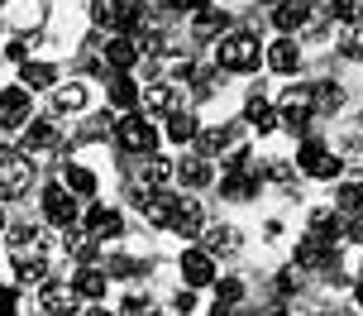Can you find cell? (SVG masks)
I'll use <instances>...</instances> for the list:
<instances>
[{"mask_svg":"<svg viewBox=\"0 0 363 316\" xmlns=\"http://www.w3.org/2000/svg\"><path fill=\"white\" fill-rule=\"evenodd\" d=\"M340 168H345V163H340V158H335V153H325V158H320V163L311 168V178H320V182H330V178H335V173H340Z\"/></svg>","mask_w":363,"mask_h":316,"instance_id":"cell-41","label":"cell"},{"mask_svg":"<svg viewBox=\"0 0 363 316\" xmlns=\"http://www.w3.org/2000/svg\"><path fill=\"white\" fill-rule=\"evenodd\" d=\"M263 58H268V67L272 72H282V77H291L296 67H301V48H296V38H277L272 48H263Z\"/></svg>","mask_w":363,"mask_h":316,"instance_id":"cell-13","label":"cell"},{"mask_svg":"<svg viewBox=\"0 0 363 316\" xmlns=\"http://www.w3.org/2000/svg\"><path fill=\"white\" fill-rule=\"evenodd\" d=\"M15 273H19V283L29 288V283H43V273H48V268H43V259H38V254H15Z\"/></svg>","mask_w":363,"mask_h":316,"instance_id":"cell-36","label":"cell"},{"mask_svg":"<svg viewBox=\"0 0 363 316\" xmlns=\"http://www.w3.org/2000/svg\"><path fill=\"white\" fill-rule=\"evenodd\" d=\"M335 211H340V216H363V187H340V192H335Z\"/></svg>","mask_w":363,"mask_h":316,"instance_id":"cell-35","label":"cell"},{"mask_svg":"<svg viewBox=\"0 0 363 316\" xmlns=\"http://www.w3.org/2000/svg\"><path fill=\"white\" fill-rule=\"evenodd\" d=\"M320 158H325V144H320V139H306V144H301V153H296V163L306 168V173L320 163Z\"/></svg>","mask_w":363,"mask_h":316,"instance_id":"cell-39","label":"cell"},{"mask_svg":"<svg viewBox=\"0 0 363 316\" xmlns=\"http://www.w3.org/2000/svg\"><path fill=\"white\" fill-rule=\"evenodd\" d=\"M268 178H272V182H291V168L282 163V158H272V163H268Z\"/></svg>","mask_w":363,"mask_h":316,"instance_id":"cell-45","label":"cell"},{"mask_svg":"<svg viewBox=\"0 0 363 316\" xmlns=\"http://www.w3.org/2000/svg\"><path fill=\"white\" fill-rule=\"evenodd\" d=\"M0 225H5V216H0Z\"/></svg>","mask_w":363,"mask_h":316,"instance_id":"cell-54","label":"cell"},{"mask_svg":"<svg viewBox=\"0 0 363 316\" xmlns=\"http://www.w3.org/2000/svg\"><path fill=\"white\" fill-rule=\"evenodd\" d=\"M201 153H225V149H239V125H211V130L196 134Z\"/></svg>","mask_w":363,"mask_h":316,"instance_id":"cell-16","label":"cell"},{"mask_svg":"<svg viewBox=\"0 0 363 316\" xmlns=\"http://www.w3.org/2000/svg\"><path fill=\"white\" fill-rule=\"evenodd\" d=\"M43 149H57V125L29 120V125H24V153H43Z\"/></svg>","mask_w":363,"mask_h":316,"instance_id":"cell-21","label":"cell"},{"mask_svg":"<svg viewBox=\"0 0 363 316\" xmlns=\"http://www.w3.org/2000/svg\"><path fill=\"white\" fill-rule=\"evenodd\" d=\"M296 268H335V240L306 235V240L296 244Z\"/></svg>","mask_w":363,"mask_h":316,"instance_id":"cell-10","label":"cell"},{"mask_svg":"<svg viewBox=\"0 0 363 316\" xmlns=\"http://www.w3.org/2000/svg\"><path fill=\"white\" fill-rule=\"evenodd\" d=\"M120 230H125L120 211H110V206H91V211H86V235H96V240H101V235H110V240H115Z\"/></svg>","mask_w":363,"mask_h":316,"instance_id":"cell-17","label":"cell"},{"mask_svg":"<svg viewBox=\"0 0 363 316\" xmlns=\"http://www.w3.org/2000/svg\"><path fill=\"white\" fill-rule=\"evenodd\" d=\"M115 144L125 153H153V144H158V130L148 125L144 115H125L120 125H115Z\"/></svg>","mask_w":363,"mask_h":316,"instance_id":"cell-3","label":"cell"},{"mask_svg":"<svg viewBox=\"0 0 363 316\" xmlns=\"http://www.w3.org/2000/svg\"><path fill=\"white\" fill-rule=\"evenodd\" d=\"M5 58H10V62H29V38H15V43L5 48Z\"/></svg>","mask_w":363,"mask_h":316,"instance_id":"cell-43","label":"cell"},{"mask_svg":"<svg viewBox=\"0 0 363 316\" xmlns=\"http://www.w3.org/2000/svg\"><path fill=\"white\" fill-rule=\"evenodd\" d=\"M220 197H225V202H249V197H258V178L254 173H230V178L220 182Z\"/></svg>","mask_w":363,"mask_h":316,"instance_id":"cell-23","label":"cell"},{"mask_svg":"<svg viewBox=\"0 0 363 316\" xmlns=\"http://www.w3.org/2000/svg\"><path fill=\"white\" fill-rule=\"evenodd\" d=\"M62 187L72 192V197H96V173L82 163H67L62 168Z\"/></svg>","mask_w":363,"mask_h":316,"instance_id":"cell-25","label":"cell"},{"mask_svg":"<svg viewBox=\"0 0 363 316\" xmlns=\"http://www.w3.org/2000/svg\"><path fill=\"white\" fill-rule=\"evenodd\" d=\"M311 92H315V106H320V111H335V106L345 101V92H340V87H330V82H320V87H311Z\"/></svg>","mask_w":363,"mask_h":316,"instance_id":"cell-38","label":"cell"},{"mask_svg":"<svg viewBox=\"0 0 363 316\" xmlns=\"http://www.w3.org/2000/svg\"><path fill=\"white\" fill-rule=\"evenodd\" d=\"M38 298H43V312H48V316H72L77 302H82L72 283H43V293H38Z\"/></svg>","mask_w":363,"mask_h":316,"instance_id":"cell-11","label":"cell"},{"mask_svg":"<svg viewBox=\"0 0 363 316\" xmlns=\"http://www.w3.org/2000/svg\"><path fill=\"white\" fill-rule=\"evenodd\" d=\"M139 58H144V53H139V43H134V38H110V43H106V62H110L120 77H125L129 67L139 62Z\"/></svg>","mask_w":363,"mask_h":316,"instance_id":"cell-18","label":"cell"},{"mask_svg":"<svg viewBox=\"0 0 363 316\" xmlns=\"http://www.w3.org/2000/svg\"><path fill=\"white\" fill-rule=\"evenodd\" d=\"M129 5L125 0H91V24L96 29H125Z\"/></svg>","mask_w":363,"mask_h":316,"instance_id":"cell-15","label":"cell"},{"mask_svg":"<svg viewBox=\"0 0 363 316\" xmlns=\"http://www.w3.org/2000/svg\"><path fill=\"white\" fill-rule=\"evenodd\" d=\"M277 288H282V293H296V288H301V278H296V268H287V273H282V283H277Z\"/></svg>","mask_w":363,"mask_h":316,"instance_id":"cell-47","label":"cell"},{"mask_svg":"<svg viewBox=\"0 0 363 316\" xmlns=\"http://www.w3.org/2000/svg\"><path fill=\"white\" fill-rule=\"evenodd\" d=\"M258 316H287V307H282V302H272V307H263Z\"/></svg>","mask_w":363,"mask_h":316,"instance_id":"cell-49","label":"cell"},{"mask_svg":"<svg viewBox=\"0 0 363 316\" xmlns=\"http://www.w3.org/2000/svg\"><path fill=\"white\" fill-rule=\"evenodd\" d=\"M196 134H201V120H196V115H186V111H172V115H167V139H172V144H191Z\"/></svg>","mask_w":363,"mask_h":316,"instance_id":"cell-27","label":"cell"},{"mask_svg":"<svg viewBox=\"0 0 363 316\" xmlns=\"http://www.w3.org/2000/svg\"><path fill=\"white\" fill-rule=\"evenodd\" d=\"M244 125L258 130V134H272V130H277V111H272L263 96H249V106H244Z\"/></svg>","mask_w":363,"mask_h":316,"instance_id":"cell-20","label":"cell"},{"mask_svg":"<svg viewBox=\"0 0 363 316\" xmlns=\"http://www.w3.org/2000/svg\"><path fill=\"white\" fill-rule=\"evenodd\" d=\"M38 168L29 153H5L0 158V202H19V197H29V187H34Z\"/></svg>","mask_w":363,"mask_h":316,"instance_id":"cell-2","label":"cell"},{"mask_svg":"<svg viewBox=\"0 0 363 316\" xmlns=\"http://www.w3.org/2000/svg\"><path fill=\"white\" fill-rule=\"evenodd\" d=\"M354 19H359V24H363V0H354Z\"/></svg>","mask_w":363,"mask_h":316,"instance_id":"cell-50","label":"cell"},{"mask_svg":"<svg viewBox=\"0 0 363 316\" xmlns=\"http://www.w3.org/2000/svg\"><path fill=\"white\" fill-rule=\"evenodd\" d=\"M272 24L291 34V29H301L306 24V0H272Z\"/></svg>","mask_w":363,"mask_h":316,"instance_id":"cell-19","label":"cell"},{"mask_svg":"<svg viewBox=\"0 0 363 316\" xmlns=\"http://www.w3.org/2000/svg\"><path fill=\"white\" fill-rule=\"evenodd\" d=\"M258 58H263V43L254 34H230V38H220V48H216V67L220 72H254Z\"/></svg>","mask_w":363,"mask_h":316,"instance_id":"cell-1","label":"cell"},{"mask_svg":"<svg viewBox=\"0 0 363 316\" xmlns=\"http://www.w3.org/2000/svg\"><path fill=\"white\" fill-rule=\"evenodd\" d=\"M244 302V283L239 278H225L216 288V302H211V316H235V307Z\"/></svg>","mask_w":363,"mask_h":316,"instance_id":"cell-24","label":"cell"},{"mask_svg":"<svg viewBox=\"0 0 363 316\" xmlns=\"http://www.w3.org/2000/svg\"><path fill=\"white\" fill-rule=\"evenodd\" d=\"M172 230H177L182 240H191L201 230V206L196 202H182V211H177V221H172Z\"/></svg>","mask_w":363,"mask_h":316,"instance_id":"cell-34","label":"cell"},{"mask_svg":"<svg viewBox=\"0 0 363 316\" xmlns=\"http://www.w3.org/2000/svg\"><path fill=\"white\" fill-rule=\"evenodd\" d=\"M225 29H230V15H225V10H201L196 24H191L196 38H216V34H225Z\"/></svg>","mask_w":363,"mask_h":316,"instance_id":"cell-29","label":"cell"},{"mask_svg":"<svg viewBox=\"0 0 363 316\" xmlns=\"http://www.w3.org/2000/svg\"><path fill=\"white\" fill-rule=\"evenodd\" d=\"M359 307H363V283H359Z\"/></svg>","mask_w":363,"mask_h":316,"instance_id":"cell-52","label":"cell"},{"mask_svg":"<svg viewBox=\"0 0 363 316\" xmlns=\"http://www.w3.org/2000/svg\"><path fill=\"white\" fill-rule=\"evenodd\" d=\"M19 312V293L15 288H0V316H15Z\"/></svg>","mask_w":363,"mask_h":316,"instance_id":"cell-42","label":"cell"},{"mask_svg":"<svg viewBox=\"0 0 363 316\" xmlns=\"http://www.w3.org/2000/svg\"><path fill=\"white\" fill-rule=\"evenodd\" d=\"M67 249H72V259L91 263L96 259V235H67Z\"/></svg>","mask_w":363,"mask_h":316,"instance_id":"cell-37","label":"cell"},{"mask_svg":"<svg viewBox=\"0 0 363 316\" xmlns=\"http://www.w3.org/2000/svg\"><path fill=\"white\" fill-rule=\"evenodd\" d=\"M86 316H110V312H106V307H96V312H86Z\"/></svg>","mask_w":363,"mask_h":316,"instance_id":"cell-51","label":"cell"},{"mask_svg":"<svg viewBox=\"0 0 363 316\" xmlns=\"http://www.w3.org/2000/svg\"><path fill=\"white\" fill-rule=\"evenodd\" d=\"M139 211H144V221H148V225H158V230H163V225H172V221H177L182 197H172L167 187H158V192H148L144 202H139Z\"/></svg>","mask_w":363,"mask_h":316,"instance_id":"cell-7","label":"cell"},{"mask_svg":"<svg viewBox=\"0 0 363 316\" xmlns=\"http://www.w3.org/2000/svg\"><path fill=\"white\" fill-rule=\"evenodd\" d=\"M345 163H349V168H354V173H363V144H354V149H349V153H345Z\"/></svg>","mask_w":363,"mask_h":316,"instance_id":"cell-46","label":"cell"},{"mask_svg":"<svg viewBox=\"0 0 363 316\" xmlns=\"http://www.w3.org/2000/svg\"><path fill=\"white\" fill-rule=\"evenodd\" d=\"M182 316H191V312H182Z\"/></svg>","mask_w":363,"mask_h":316,"instance_id":"cell-55","label":"cell"},{"mask_svg":"<svg viewBox=\"0 0 363 316\" xmlns=\"http://www.w3.org/2000/svg\"><path fill=\"white\" fill-rule=\"evenodd\" d=\"M177 101H182V87H172V82H153L144 92V111H177Z\"/></svg>","mask_w":363,"mask_h":316,"instance_id":"cell-22","label":"cell"},{"mask_svg":"<svg viewBox=\"0 0 363 316\" xmlns=\"http://www.w3.org/2000/svg\"><path fill=\"white\" fill-rule=\"evenodd\" d=\"M53 106H57V111H82V106H86V87H82V82L57 87V92H53Z\"/></svg>","mask_w":363,"mask_h":316,"instance_id":"cell-32","label":"cell"},{"mask_svg":"<svg viewBox=\"0 0 363 316\" xmlns=\"http://www.w3.org/2000/svg\"><path fill=\"white\" fill-rule=\"evenodd\" d=\"M120 316H153V302H148V298H139V293H129V298H125V307H120Z\"/></svg>","mask_w":363,"mask_h":316,"instance_id":"cell-40","label":"cell"},{"mask_svg":"<svg viewBox=\"0 0 363 316\" xmlns=\"http://www.w3.org/2000/svg\"><path fill=\"white\" fill-rule=\"evenodd\" d=\"M177 178L186 187H206V182H211V163H206V158H182V163H177Z\"/></svg>","mask_w":363,"mask_h":316,"instance_id":"cell-30","label":"cell"},{"mask_svg":"<svg viewBox=\"0 0 363 316\" xmlns=\"http://www.w3.org/2000/svg\"><path fill=\"white\" fill-rule=\"evenodd\" d=\"M110 106H120V111H134V106H139V87H134L129 77H115V82H110Z\"/></svg>","mask_w":363,"mask_h":316,"instance_id":"cell-31","label":"cell"},{"mask_svg":"<svg viewBox=\"0 0 363 316\" xmlns=\"http://www.w3.org/2000/svg\"><path fill=\"white\" fill-rule=\"evenodd\" d=\"M38 225H10V244H15V254H38Z\"/></svg>","mask_w":363,"mask_h":316,"instance_id":"cell-33","label":"cell"},{"mask_svg":"<svg viewBox=\"0 0 363 316\" xmlns=\"http://www.w3.org/2000/svg\"><path fill=\"white\" fill-rule=\"evenodd\" d=\"M349 240H363V216H349Z\"/></svg>","mask_w":363,"mask_h":316,"instance_id":"cell-48","label":"cell"},{"mask_svg":"<svg viewBox=\"0 0 363 316\" xmlns=\"http://www.w3.org/2000/svg\"><path fill=\"white\" fill-rule=\"evenodd\" d=\"M43 0H0V24L5 29H38L43 24Z\"/></svg>","mask_w":363,"mask_h":316,"instance_id":"cell-6","label":"cell"},{"mask_svg":"<svg viewBox=\"0 0 363 316\" xmlns=\"http://www.w3.org/2000/svg\"><path fill=\"white\" fill-rule=\"evenodd\" d=\"M172 178H177V163H172V158H163V153H148V158H144V168H139V182H144L148 192L167 187Z\"/></svg>","mask_w":363,"mask_h":316,"instance_id":"cell-14","label":"cell"},{"mask_svg":"<svg viewBox=\"0 0 363 316\" xmlns=\"http://www.w3.org/2000/svg\"><path fill=\"white\" fill-rule=\"evenodd\" d=\"M29 125V87L0 92V130H24Z\"/></svg>","mask_w":363,"mask_h":316,"instance_id":"cell-9","label":"cell"},{"mask_svg":"<svg viewBox=\"0 0 363 316\" xmlns=\"http://www.w3.org/2000/svg\"><path fill=\"white\" fill-rule=\"evenodd\" d=\"M315 316H330V312H315Z\"/></svg>","mask_w":363,"mask_h":316,"instance_id":"cell-53","label":"cell"},{"mask_svg":"<svg viewBox=\"0 0 363 316\" xmlns=\"http://www.w3.org/2000/svg\"><path fill=\"white\" fill-rule=\"evenodd\" d=\"M172 10H186V15H201V10H211V0H167Z\"/></svg>","mask_w":363,"mask_h":316,"instance_id":"cell-44","label":"cell"},{"mask_svg":"<svg viewBox=\"0 0 363 316\" xmlns=\"http://www.w3.org/2000/svg\"><path fill=\"white\" fill-rule=\"evenodd\" d=\"M77 211H82V206H77V197L62 182H48V187H43V221H53L57 230H72Z\"/></svg>","mask_w":363,"mask_h":316,"instance_id":"cell-5","label":"cell"},{"mask_svg":"<svg viewBox=\"0 0 363 316\" xmlns=\"http://www.w3.org/2000/svg\"><path fill=\"white\" fill-rule=\"evenodd\" d=\"M311 111H315V92H311V87H287V92H282V125H287L291 134L311 130Z\"/></svg>","mask_w":363,"mask_h":316,"instance_id":"cell-4","label":"cell"},{"mask_svg":"<svg viewBox=\"0 0 363 316\" xmlns=\"http://www.w3.org/2000/svg\"><path fill=\"white\" fill-rule=\"evenodd\" d=\"M19 77H24L29 92H38V87H57V67H53V62H24Z\"/></svg>","mask_w":363,"mask_h":316,"instance_id":"cell-28","label":"cell"},{"mask_svg":"<svg viewBox=\"0 0 363 316\" xmlns=\"http://www.w3.org/2000/svg\"><path fill=\"white\" fill-rule=\"evenodd\" d=\"M182 278H186V288H206V283H216V254H206V249H182Z\"/></svg>","mask_w":363,"mask_h":316,"instance_id":"cell-8","label":"cell"},{"mask_svg":"<svg viewBox=\"0 0 363 316\" xmlns=\"http://www.w3.org/2000/svg\"><path fill=\"white\" fill-rule=\"evenodd\" d=\"M201 240H206V254H225V259L244 249V235H239L235 225H206Z\"/></svg>","mask_w":363,"mask_h":316,"instance_id":"cell-12","label":"cell"},{"mask_svg":"<svg viewBox=\"0 0 363 316\" xmlns=\"http://www.w3.org/2000/svg\"><path fill=\"white\" fill-rule=\"evenodd\" d=\"M106 283H110V278H106V268H82L72 288H77V298L101 302V298H106Z\"/></svg>","mask_w":363,"mask_h":316,"instance_id":"cell-26","label":"cell"}]
</instances>
